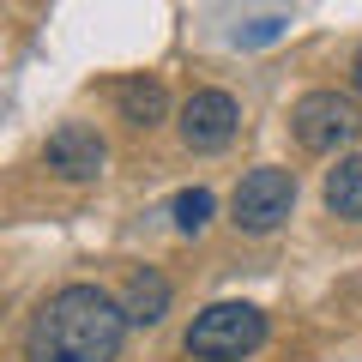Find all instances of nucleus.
<instances>
[{
  "mask_svg": "<svg viewBox=\"0 0 362 362\" xmlns=\"http://www.w3.org/2000/svg\"><path fill=\"white\" fill-rule=\"evenodd\" d=\"M127 332L133 320L115 290L73 278L30 308L25 332H18V356L25 362H121Z\"/></svg>",
  "mask_w": 362,
  "mask_h": 362,
  "instance_id": "obj_1",
  "label": "nucleus"
},
{
  "mask_svg": "<svg viewBox=\"0 0 362 362\" xmlns=\"http://www.w3.org/2000/svg\"><path fill=\"white\" fill-rule=\"evenodd\" d=\"M266 332H272V320L259 302H206L181 332V350L194 362H247L266 344Z\"/></svg>",
  "mask_w": 362,
  "mask_h": 362,
  "instance_id": "obj_2",
  "label": "nucleus"
},
{
  "mask_svg": "<svg viewBox=\"0 0 362 362\" xmlns=\"http://www.w3.org/2000/svg\"><path fill=\"white\" fill-rule=\"evenodd\" d=\"M356 133H362V109H356L350 90H302L290 103V139L314 157L344 151Z\"/></svg>",
  "mask_w": 362,
  "mask_h": 362,
  "instance_id": "obj_3",
  "label": "nucleus"
},
{
  "mask_svg": "<svg viewBox=\"0 0 362 362\" xmlns=\"http://www.w3.org/2000/svg\"><path fill=\"white\" fill-rule=\"evenodd\" d=\"M290 211H296V175L278 163H259L247 169L242 181H235V194H230V223L242 235H272V230H284Z\"/></svg>",
  "mask_w": 362,
  "mask_h": 362,
  "instance_id": "obj_4",
  "label": "nucleus"
},
{
  "mask_svg": "<svg viewBox=\"0 0 362 362\" xmlns=\"http://www.w3.org/2000/svg\"><path fill=\"white\" fill-rule=\"evenodd\" d=\"M181 145L187 151H199V157H211V151H223V145L235 139V127H242V103H235L223 85H199L187 103H181Z\"/></svg>",
  "mask_w": 362,
  "mask_h": 362,
  "instance_id": "obj_5",
  "label": "nucleus"
},
{
  "mask_svg": "<svg viewBox=\"0 0 362 362\" xmlns=\"http://www.w3.org/2000/svg\"><path fill=\"white\" fill-rule=\"evenodd\" d=\"M42 163H49L61 181L85 187V181H97V175H103L109 145H103V133H97V127H85V121H61V127H54L49 139H42Z\"/></svg>",
  "mask_w": 362,
  "mask_h": 362,
  "instance_id": "obj_6",
  "label": "nucleus"
},
{
  "mask_svg": "<svg viewBox=\"0 0 362 362\" xmlns=\"http://www.w3.org/2000/svg\"><path fill=\"white\" fill-rule=\"evenodd\" d=\"M115 115L127 121V127H163V121H169L163 78H145V73L121 78V85H115Z\"/></svg>",
  "mask_w": 362,
  "mask_h": 362,
  "instance_id": "obj_7",
  "label": "nucleus"
},
{
  "mask_svg": "<svg viewBox=\"0 0 362 362\" xmlns=\"http://www.w3.org/2000/svg\"><path fill=\"white\" fill-rule=\"evenodd\" d=\"M169 296H175V290H169L163 272H157V266H139V272L127 278V290H121V308H127L133 326H163Z\"/></svg>",
  "mask_w": 362,
  "mask_h": 362,
  "instance_id": "obj_8",
  "label": "nucleus"
},
{
  "mask_svg": "<svg viewBox=\"0 0 362 362\" xmlns=\"http://www.w3.org/2000/svg\"><path fill=\"white\" fill-rule=\"evenodd\" d=\"M320 199L338 223H362V157H338L320 181Z\"/></svg>",
  "mask_w": 362,
  "mask_h": 362,
  "instance_id": "obj_9",
  "label": "nucleus"
},
{
  "mask_svg": "<svg viewBox=\"0 0 362 362\" xmlns=\"http://www.w3.org/2000/svg\"><path fill=\"white\" fill-rule=\"evenodd\" d=\"M211 218H218V194H211V187H181V194L169 199V223H175V235H206Z\"/></svg>",
  "mask_w": 362,
  "mask_h": 362,
  "instance_id": "obj_10",
  "label": "nucleus"
},
{
  "mask_svg": "<svg viewBox=\"0 0 362 362\" xmlns=\"http://www.w3.org/2000/svg\"><path fill=\"white\" fill-rule=\"evenodd\" d=\"M350 97H362V42H356V54H350Z\"/></svg>",
  "mask_w": 362,
  "mask_h": 362,
  "instance_id": "obj_11",
  "label": "nucleus"
}]
</instances>
